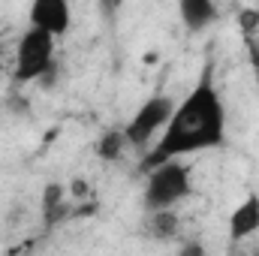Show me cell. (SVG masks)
<instances>
[{
  "label": "cell",
  "instance_id": "obj_1",
  "mask_svg": "<svg viewBox=\"0 0 259 256\" xmlns=\"http://www.w3.org/2000/svg\"><path fill=\"white\" fill-rule=\"evenodd\" d=\"M220 145H226V109L211 81V72H205L193 91L175 106L160 142L142 160V169L151 172L163 163L181 160L196 151H211Z\"/></svg>",
  "mask_w": 259,
  "mask_h": 256
},
{
  "label": "cell",
  "instance_id": "obj_2",
  "mask_svg": "<svg viewBox=\"0 0 259 256\" xmlns=\"http://www.w3.org/2000/svg\"><path fill=\"white\" fill-rule=\"evenodd\" d=\"M193 190L190 184V169L178 160L163 163L157 169L148 172V184H145V211H172L181 199H187Z\"/></svg>",
  "mask_w": 259,
  "mask_h": 256
},
{
  "label": "cell",
  "instance_id": "obj_3",
  "mask_svg": "<svg viewBox=\"0 0 259 256\" xmlns=\"http://www.w3.org/2000/svg\"><path fill=\"white\" fill-rule=\"evenodd\" d=\"M55 66V36L27 27L15 49V78L18 81H39Z\"/></svg>",
  "mask_w": 259,
  "mask_h": 256
},
{
  "label": "cell",
  "instance_id": "obj_4",
  "mask_svg": "<svg viewBox=\"0 0 259 256\" xmlns=\"http://www.w3.org/2000/svg\"><path fill=\"white\" fill-rule=\"evenodd\" d=\"M175 100L172 97H151L133 118H130V124L124 127V139H127V145H136V148H148V142L157 136V133H163L166 124H169V118H172V112H175Z\"/></svg>",
  "mask_w": 259,
  "mask_h": 256
},
{
  "label": "cell",
  "instance_id": "obj_5",
  "mask_svg": "<svg viewBox=\"0 0 259 256\" xmlns=\"http://www.w3.org/2000/svg\"><path fill=\"white\" fill-rule=\"evenodd\" d=\"M69 24H72V12L66 0H36L30 6V27L49 36H64Z\"/></svg>",
  "mask_w": 259,
  "mask_h": 256
},
{
  "label": "cell",
  "instance_id": "obj_6",
  "mask_svg": "<svg viewBox=\"0 0 259 256\" xmlns=\"http://www.w3.org/2000/svg\"><path fill=\"white\" fill-rule=\"evenodd\" d=\"M259 232V196L250 193L232 214H229V241H244Z\"/></svg>",
  "mask_w": 259,
  "mask_h": 256
},
{
  "label": "cell",
  "instance_id": "obj_7",
  "mask_svg": "<svg viewBox=\"0 0 259 256\" xmlns=\"http://www.w3.org/2000/svg\"><path fill=\"white\" fill-rule=\"evenodd\" d=\"M178 12H181L184 24L190 30H202V27H208L217 18V6L211 0H181L178 3Z\"/></svg>",
  "mask_w": 259,
  "mask_h": 256
},
{
  "label": "cell",
  "instance_id": "obj_8",
  "mask_svg": "<svg viewBox=\"0 0 259 256\" xmlns=\"http://www.w3.org/2000/svg\"><path fill=\"white\" fill-rule=\"evenodd\" d=\"M181 229V220L175 211H151L145 217V235H151L154 241H169L175 238Z\"/></svg>",
  "mask_w": 259,
  "mask_h": 256
},
{
  "label": "cell",
  "instance_id": "obj_9",
  "mask_svg": "<svg viewBox=\"0 0 259 256\" xmlns=\"http://www.w3.org/2000/svg\"><path fill=\"white\" fill-rule=\"evenodd\" d=\"M124 148H127V139H124V130H112V133H106L100 142H97V157L100 160H118L121 154H124Z\"/></svg>",
  "mask_w": 259,
  "mask_h": 256
},
{
  "label": "cell",
  "instance_id": "obj_10",
  "mask_svg": "<svg viewBox=\"0 0 259 256\" xmlns=\"http://www.w3.org/2000/svg\"><path fill=\"white\" fill-rule=\"evenodd\" d=\"M64 184H46V193H42V211L46 214H55L64 202Z\"/></svg>",
  "mask_w": 259,
  "mask_h": 256
},
{
  "label": "cell",
  "instance_id": "obj_11",
  "mask_svg": "<svg viewBox=\"0 0 259 256\" xmlns=\"http://www.w3.org/2000/svg\"><path fill=\"white\" fill-rule=\"evenodd\" d=\"M178 256H208V250H205L202 241H184L178 247Z\"/></svg>",
  "mask_w": 259,
  "mask_h": 256
},
{
  "label": "cell",
  "instance_id": "obj_12",
  "mask_svg": "<svg viewBox=\"0 0 259 256\" xmlns=\"http://www.w3.org/2000/svg\"><path fill=\"white\" fill-rule=\"evenodd\" d=\"M88 190H91V187H88V181H81V178H75V181L69 184V193H72L75 199H84V196H88Z\"/></svg>",
  "mask_w": 259,
  "mask_h": 256
},
{
  "label": "cell",
  "instance_id": "obj_13",
  "mask_svg": "<svg viewBox=\"0 0 259 256\" xmlns=\"http://www.w3.org/2000/svg\"><path fill=\"white\" fill-rule=\"evenodd\" d=\"M238 256H259V250H247V253H238Z\"/></svg>",
  "mask_w": 259,
  "mask_h": 256
}]
</instances>
